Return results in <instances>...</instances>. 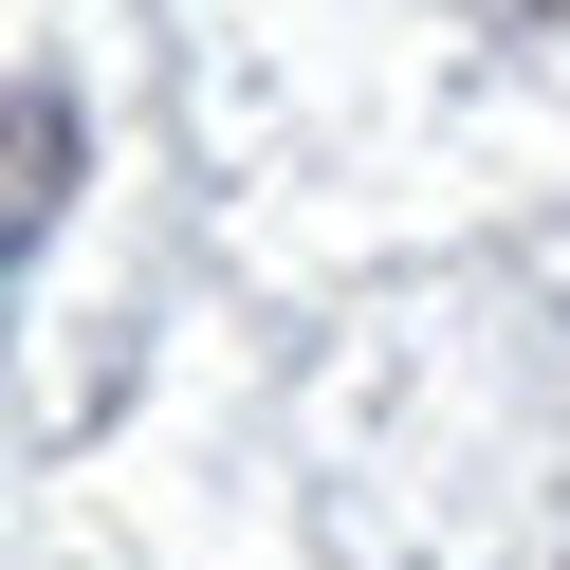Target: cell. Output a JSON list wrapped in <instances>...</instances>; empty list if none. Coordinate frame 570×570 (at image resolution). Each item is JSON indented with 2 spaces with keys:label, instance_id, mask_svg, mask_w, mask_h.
<instances>
[{
  "label": "cell",
  "instance_id": "obj_1",
  "mask_svg": "<svg viewBox=\"0 0 570 570\" xmlns=\"http://www.w3.org/2000/svg\"><path fill=\"white\" fill-rule=\"evenodd\" d=\"M56 166H75V111H56V92H19V111H0V239L56 222Z\"/></svg>",
  "mask_w": 570,
  "mask_h": 570
}]
</instances>
